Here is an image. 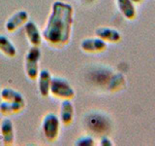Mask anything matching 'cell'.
<instances>
[{
  "label": "cell",
  "mask_w": 155,
  "mask_h": 146,
  "mask_svg": "<svg viewBox=\"0 0 155 146\" xmlns=\"http://www.w3.org/2000/svg\"><path fill=\"white\" fill-rule=\"evenodd\" d=\"M100 145L101 146H111L113 145V142H111V140L108 136H102V138L100 139Z\"/></svg>",
  "instance_id": "e0dca14e"
},
{
  "label": "cell",
  "mask_w": 155,
  "mask_h": 146,
  "mask_svg": "<svg viewBox=\"0 0 155 146\" xmlns=\"http://www.w3.org/2000/svg\"><path fill=\"white\" fill-rule=\"evenodd\" d=\"M42 130L45 137L52 142L58 137L60 130V120L54 113H48L42 121Z\"/></svg>",
  "instance_id": "277c9868"
},
{
  "label": "cell",
  "mask_w": 155,
  "mask_h": 146,
  "mask_svg": "<svg viewBox=\"0 0 155 146\" xmlns=\"http://www.w3.org/2000/svg\"><path fill=\"white\" fill-rule=\"evenodd\" d=\"M24 106H25V103H21V102L2 101L0 103V113L3 116L15 115L21 112Z\"/></svg>",
  "instance_id": "7c38bea8"
},
{
  "label": "cell",
  "mask_w": 155,
  "mask_h": 146,
  "mask_svg": "<svg viewBox=\"0 0 155 146\" xmlns=\"http://www.w3.org/2000/svg\"><path fill=\"white\" fill-rule=\"evenodd\" d=\"M95 35L105 42L117 43L121 40V34L118 30L110 27H98L95 29Z\"/></svg>",
  "instance_id": "8fae6325"
},
{
  "label": "cell",
  "mask_w": 155,
  "mask_h": 146,
  "mask_svg": "<svg viewBox=\"0 0 155 146\" xmlns=\"http://www.w3.org/2000/svg\"><path fill=\"white\" fill-rule=\"evenodd\" d=\"M86 2H92V1H94V0H85Z\"/></svg>",
  "instance_id": "d6986e66"
},
{
  "label": "cell",
  "mask_w": 155,
  "mask_h": 146,
  "mask_svg": "<svg viewBox=\"0 0 155 146\" xmlns=\"http://www.w3.org/2000/svg\"><path fill=\"white\" fill-rule=\"evenodd\" d=\"M50 95L59 99H70L75 97V91L67 80L60 77H52Z\"/></svg>",
  "instance_id": "7a4b0ae2"
},
{
  "label": "cell",
  "mask_w": 155,
  "mask_h": 146,
  "mask_svg": "<svg viewBox=\"0 0 155 146\" xmlns=\"http://www.w3.org/2000/svg\"><path fill=\"white\" fill-rule=\"evenodd\" d=\"M75 115V108L70 99H63L60 104V122L68 127L72 124L74 120Z\"/></svg>",
  "instance_id": "9c48e42d"
},
{
  "label": "cell",
  "mask_w": 155,
  "mask_h": 146,
  "mask_svg": "<svg viewBox=\"0 0 155 146\" xmlns=\"http://www.w3.org/2000/svg\"><path fill=\"white\" fill-rule=\"evenodd\" d=\"M116 4L120 13L127 19H134L136 17V10L131 0H116Z\"/></svg>",
  "instance_id": "5bb4252c"
},
{
  "label": "cell",
  "mask_w": 155,
  "mask_h": 146,
  "mask_svg": "<svg viewBox=\"0 0 155 146\" xmlns=\"http://www.w3.org/2000/svg\"><path fill=\"white\" fill-rule=\"evenodd\" d=\"M73 23L74 8L72 5L63 1L53 2L42 37L51 47L65 46L70 41Z\"/></svg>",
  "instance_id": "6da1fadb"
},
{
  "label": "cell",
  "mask_w": 155,
  "mask_h": 146,
  "mask_svg": "<svg viewBox=\"0 0 155 146\" xmlns=\"http://www.w3.org/2000/svg\"><path fill=\"white\" fill-rule=\"evenodd\" d=\"M28 13L24 11V10H21V11L15 13L13 16L8 19V21L5 23V27H6L8 32H14L18 28L24 26L25 23L28 21Z\"/></svg>",
  "instance_id": "8992f818"
},
{
  "label": "cell",
  "mask_w": 155,
  "mask_h": 146,
  "mask_svg": "<svg viewBox=\"0 0 155 146\" xmlns=\"http://www.w3.org/2000/svg\"><path fill=\"white\" fill-rule=\"evenodd\" d=\"M51 74L48 69H42L39 71V74L37 77L38 80V88L40 95L43 97H48L50 96V89H51Z\"/></svg>",
  "instance_id": "30bf717a"
},
{
  "label": "cell",
  "mask_w": 155,
  "mask_h": 146,
  "mask_svg": "<svg viewBox=\"0 0 155 146\" xmlns=\"http://www.w3.org/2000/svg\"><path fill=\"white\" fill-rule=\"evenodd\" d=\"M77 146H93L94 145V139L89 135H84L81 137L78 138L75 142Z\"/></svg>",
  "instance_id": "2e32d148"
},
{
  "label": "cell",
  "mask_w": 155,
  "mask_h": 146,
  "mask_svg": "<svg viewBox=\"0 0 155 146\" xmlns=\"http://www.w3.org/2000/svg\"><path fill=\"white\" fill-rule=\"evenodd\" d=\"M132 2H135V3H138V2H140L142 0H131Z\"/></svg>",
  "instance_id": "ac0fdd59"
},
{
  "label": "cell",
  "mask_w": 155,
  "mask_h": 146,
  "mask_svg": "<svg viewBox=\"0 0 155 146\" xmlns=\"http://www.w3.org/2000/svg\"><path fill=\"white\" fill-rule=\"evenodd\" d=\"M41 57V51L39 47H31L24 57V69L26 76L32 81L37 80L39 74V61Z\"/></svg>",
  "instance_id": "3957f363"
},
{
  "label": "cell",
  "mask_w": 155,
  "mask_h": 146,
  "mask_svg": "<svg viewBox=\"0 0 155 146\" xmlns=\"http://www.w3.org/2000/svg\"><path fill=\"white\" fill-rule=\"evenodd\" d=\"M24 31L29 43L33 47H39L42 44L43 37L36 23L32 21H27L24 24Z\"/></svg>",
  "instance_id": "52a82bcc"
},
{
  "label": "cell",
  "mask_w": 155,
  "mask_h": 146,
  "mask_svg": "<svg viewBox=\"0 0 155 146\" xmlns=\"http://www.w3.org/2000/svg\"><path fill=\"white\" fill-rule=\"evenodd\" d=\"M0 97L2 101H11V102H21L25 103L23 96L19 92L11 89V88H4L0 92Z\"/></svg>",
  "instance_id": "4fadbf2b"
},
{
  "label": "cell",
  "mask_w": 155,
  "mask_h": 146,
  "mask_svg": "<svg viewBox=\"0 0 155 146\" xmlns=\"http://www.w3.org/2000/svg\"><path fill=\"white\" fill-rule=\"evenodd\" d=\"M0 52L8 57H14L17 55L16 47L5 35H0Z\"/></svg>",
  "instance_id": "9a60e30c"
},
{
  "label": "cell",
  "mask_w": 155,
  "mask_h": 146,
  "mask_svg": "<svg viewBox=\"0 0 155 146\" xmlns=\"http://www.w3.org/2000/svg\"><path fill=\"white\" fill-rule=\"evenodd\" d=\"M0 137L5 146H11L14 144L15 141V131L13 122L8 119L4 118L0 124Z\"/></svg>",
  "instance_id": "5b68a950"
},
{
  "label": "cell",
  "mask_w": 155,
  "mask_h": 146,
  "mask_svg": "<svg viewBox=\"0 0 155 146\" xmlns=\"http://www.w3.org/2000/svg\"><path fill=\"white\" fill-rule=\"evenodd\" d=\"M81 49L86 53H101L107 49V43L98 37L85 38L81 43Z\"/></svg>",
  "instance_id": "ba28073f"
}]
</instances>
